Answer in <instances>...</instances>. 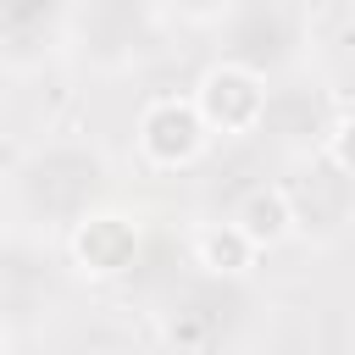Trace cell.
<instances>
[{"mask_svg":"<svg viewBox=\"0 0 355 355\" xmlns=\"http://www.w3.org/2000/svg\"><path fill=\"white\" fill-rule=\"evenodd\" d=\"M194 111H200L205 133H250V128L261 122V111H266V89H261V78H255L250 67L222 61V67H211V72L200 78Z\"/></svg>","mask_w":355,"mask_h":355,"instance_id":"obj_1","label":"cell"},{"mask_svg":"<svg viewBox=\"0 0 355 355\" xmlns=\"http://www.w3.org/2000/svg\"><path fill=\"white\" fill-rule=\"evenodd\" d=\"M139 144H144V155H150L155 166H183V161H194L200 144H205V122H200L194 100H155V105H144V116H139Z\"/></svg>","mask_w":355,"mask_h":355,"instance_id":"obj_2","label":"cell"},{"mask_svg":"<svg viewBox=\"0 0 355 355\" xmlns=\"http://www.w3.org/2000/svg\"><path fill=\"white\" fill-rule=\"evenodd\" d=\"M72 255H78V266L89 277H116L139 255V227L128 216H116V211H100L72 233Z\"/></svg>","mask_w":355,"mask_h":355,"instance_id":"obj_3","label":"cell"},{"mask_svg":"<svg viewBox=\"0 0 355 355\" xmlns=\"http://www.w3.org/2000/svg\"><path fill=\"white\" fill-rule=\"evenodd\" d=\"M233 227H239L255 250H266V244H277V239L294 227V205H288V194H283V189H250V194L239 200Z\"/></svg>","mask_w":355,"mask_h":355,"instance_id":"obj_4","label":"cell"},{"mask_svg":"<svg viewBox=\"0 0 355 355\" xmlns=\"http://www.w3.org/2000/svg\"><path fill=\"white\" fill-rule=\"evenodd\" d=\"M200 261H205L211 272H244V266L255 261V244L227 222V227H211V233L200 239Z\"/></svg>","mask_w":355,"mask_h":355,"instance_id":"obj_5","label":"cell"},{"mask_svg":"<svg viewBox=\"0 0 355 355\" xmlns=\"http://www.w3.org/2000/svg\"><path fill=\"white\" fill-rule=\"evenodd\" d=\"M327 150H333V161H338L344 172H355V111H349V116H338V128H333Z\"/></svg>","mask_w":355,"mask_h":355,"instance_id":"obj_6","label":"cell"}]
</instances>
